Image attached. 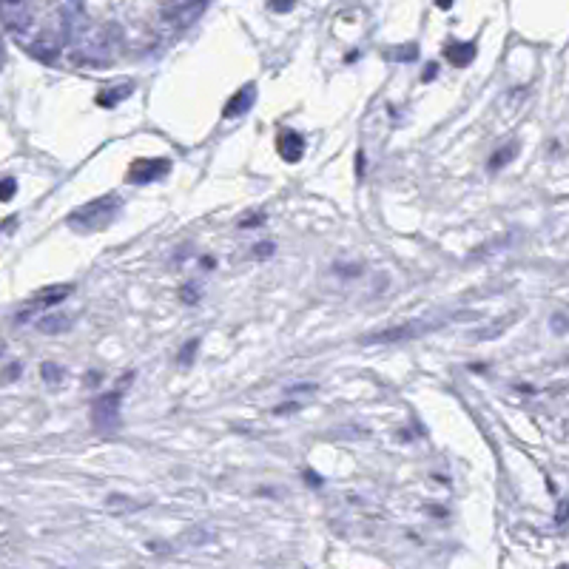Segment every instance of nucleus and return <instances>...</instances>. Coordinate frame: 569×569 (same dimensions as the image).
Here are the masks:
<instances>
[{"instance_id": "obj_1", "label": "nucleus", "mask_w": 569, "mask_h": 569, "mask_svg": "<svg viewBox=\"0 0 569 569\" xmlns=\"http://www.w3.org/2000/svg\"><path fill=\"white\" fill-rule=\"evenodd\" d=\"M120 205H123V200H120L117 194H103V197H97V200L80 205L77 211H71V214L66 217V225H68L71 231H77V234H97V231H106V228L117 220Z\"/></svg>"}, {"instance_id": "obj_2", "label": "nucleus", "mask_w": 569, "mask_h": 569, "mask_svg": "<svg viewBox=\"0 0 569 569\" xmlns=\"http://www.w3.org/2000/svg\"><path fill=\"white\" fill-rule=\"evenodd\" d=\"M123 387H114L111 393L97 396V401L91 404V424L103 433H111L120 424V401H123Z\"/></svg>"}, {"instance_id": "obj_3", "label": "nucleus", "mask_w": 569, "mask_h": 569, "mask_svg": "<svg viewBox=\"0 0 569 569\" xmlns=\"http://www.w3.org/2000/svg\"><path fill=\"white\" fill-rule=\"evenodd\" d=\"M171 171V160L168 157H154V160H134L128 168V183L134 185H148L154 180H163Z\"/></svg>"}, {"instance_id": "obj_4", "label": "nucleus", "mask_w": 569, "mask_h": 569, "mask_svg": "<svg viewBox=\"0 0 569 569\" xmlns=\"http://www.w3.org/2000/svg\"><path fill=\"white\" fill-rule=\"evenodd\" d=\"M71 290H74V284L63 282V284H51V287H43V290H37L34 293V299H31V304L26 307V310H20L17 316H14V322H26L34 310H46V307H54V304H60L63 299H68L71 296Z\"/></svg>"}, {"instance_id": "obj_5", "label": "nucleus", "mask_w": 569, "mask_h": 569, "mask_svg": "<svg viewBox=\"0 0 569 569\" xmlns=\"http://www.w3.org/2000/svg\"><path fill=\"white\" fill-rule=\"evenodd\" d=\"M424 327L413 324V322H404V324H396V327H384V330H376V333H367L362 339V344H396V342H404V339H413L419 336Z\"/></svg>"}, {"instance_id": "obj_6", "label": "nucleus", "mask_w": 569, "mask_h": 569, "mask_svg": "<svg viewBox=\"0 0 569 569\" xmlns=\"http://www.w3.org/2000/svg\"><path fill=\"white\" fill-rule=\"evenodd\" d=\"M277 154L282 157L284 163H299L302 160V154H304V140H302V134L299 131H290V128H284L282 134L277 137Z\"/></svg>"}, {"instance_id": "obj_7", "label": "nucleus", "mask_w": 569, "mask_h": 569, "mask_svg": "<svg viewBox=\"0 0 569 569\" xmlns=\"http://www.w3.org/2000/svg\"><path fill=\"white\" fill-rule=\"evenodd\" d=\"M254 100H257V86L254 83H248V86H242L237 94H231V100L225 103V108H222V117L225 120H234V117H242L251 106H254Z\"/></svg>"}, {"instance_id": "obj_8", "label": "nucleus", "mask_w": 569, "mask_h": 569, "mask_svg": "<svg viewBox=\"0 0 569 569\" xmlns=\"http://www.w3.org/2000/svg\"><path fill=\"white\" fill-rule=\"evenodd\" d=\"M476 54H478V48H476L473 40H470V43H450V46L444 48V57H447L456 68H467V66L476 60Z\"/></svg>"}, {"instance_id": "obj_9", "label": "nucleus", "mask_w": 569, "mask_h": 569, "mask_svg": "<svg viewBox=\"0 0 569 569\" xmlns=\"http://www.w3.org/2000/svg\"><path fill=\"white\" fill-rule=\"evenodd\" d=\"M68 327H71V319H68V316H60V313H46V316H40V322H37V330H40V333H48V336L66 333Z\"/></svg>"}, {"instance_id": "obj_10", "label": "nucleus", "mask_w": 569, "mask_h": 569, "mask_svg": "<svg viewBox=\"0 0 569 569\" xmlns=\"http://www.w3.org/2000/svg\"><path fill=\"white\" fill-rule=\"evenodd\" d=\"M516 154H518V143H507V145H501V148L490 157L487 168H490V171H501L504 165H510V163L516 160Z\"/></svg>"}, {"instance_id": "obj_11", "label": "nucleus", "mask_w": 569, "mask_h": 569, "mask_svg": "<svg viewBox=\"0 0 569 569\" xmlns=\"http://www.w3.org/2000/svg\"><path fill=\"white\" fill-rule=\"evenodd\" d=\"M134 88L125 83V86H120V88H108V91H100L97 94V106H103V108H114L117 103H123L128 94H131Z\"/></svg>"}, {"instance_id": "obj_12", "label": "nucleus", "mask_w": 569, "mask_h": 569, "mask_svg": "<svg viewBox=\"0 0 569 569\" xmlns=\"http://www.w3.org/2000/svg\"><path fill=\"white\" fill-rule=\"evenodd\" d=\"M40 379H43L46 384L57 387V384L66 379V370H63L60 364H54V362H43V364H40Z\"/></svg>"}, {"instance_id": "obj_13", "label": "nucleus", "mask_w": 569, "mask_h": 569, "mask_svg": "<svg viewBox=\"0 0 569 569\" xmlns=\"http://www.w3.org/2000/svg\"><path fill=\"white\" fill-rule=\"evenodd\" d=\"M197 350H200V339H191V342H185V347L180 350V356H177V362L183 364V367H191L194 364V359H197Z\"/></svg>"}, {"instance_id": "obj_14", "label": "nucleus", "mask_w": 569, "mask_h": 569, "mask_svg": "<svg viewBox=\"0 0 569 569\" xmlns=\"http://www.w3.org/2000/svg\"><path fill=\"white\" fill-rule=\"evenodd\" d=\"M387 57H390V60H401V63H407V60H416V57H419V46H416V43L399 46V51H390Z\"/></svg>"}, {"instance_id": "obj_15", "label": "nucleus", "mask_w": 569, "mask_h": 569, "mask_svg": "<svg viewBox=\"0 0 569 569\" xmlns=\"http://www.w3.org/2000/svg\"><path fill=\"white\" fill-rule=\"evenodd\" d=\"M14 194H17V183H14L11 177L0 180V203H9V200H11Z\"/></svg>"}, {"instance_id": "obj_16", "label": "nucleus", "mask_w": 569, "mask_h": 569, "mask_svg": "<svg viewBox=\"0 0 569 569\" xmlns=\"http://www.w3.org/2000/svg\"><path fill=\"white\" fill-rule=\"evenodd\" d=\"M23 373V367H20V362H11V364H6V370L0 373V381L6 384V381H14L17 376Z\"/></svg>"}, {"instance_id": "obj_17", "label": "nucleus", "mask_w": 569, "mask_h": 569, "mask_svg": "<svg viewBox=\"0 0 569 569\" xmlns=\"http://www.w3.org/2000/svg\"><path fill=\"white\" fill-rule=\"evenodd\" d=\"M333 271H336V274H344L347 280H356V277L362 274V265H342V262H336Z\"/></svg>"}, {"instance_id": "obj_18", "label": "nucleus", "mask_w": 569, "mask_h": 569, "mask_svg": "<svg viewBox=\"0 0 569 569\" xmlns=\"http://www.w3.org/2000/svg\"><path fill=\"white\" fill-rule=\"evenodd\" d=\"M274 251H277V245H274V242H260V245H254V251H251V254H254V257H260V260H268Z\"/></svg>"}, {"instance_id": "obj_19", "label": "nucleus", "mask_w": 569, "mask_h": 569, "mask_svg": "<svg viewBox=\"0 0 569 569\" xmlns=\"http://www.w3.org/2000/svg\"><path fill=\"white\" fill-rule=\"evenodd\" d=\"M180 296H183V302H188V304H197V302H200V293H197V284H185V287L180 290Z\"/></svg>"}, {"instance_id": "obj_20", "label": "nucleus", "mask_w": 569, "mask_h": 569, "mask_svg": "<svg viewBox=\"0 0 569 569\" xmlns=\"http://www.w3.org/2000/svg\"><path fill=\"white\" fill-rule=\"evenodd\" d=\"M436 77H439V63H427L421 71V83H433Z\"/></svg>"}, {"instance_id": "obj_21", "label": "nucleus", "mask_w": 569, "mask_h": 569, "mask_svg": "<svg viewBox=\"0 0 569 569\" xmlns=\"http://www.w3.org/2000/svg\"><path fill=\"white\" fill-rule=\"evenodd\" d=\"M265 222V214H257V217H245L240 220V228H260Z\"/></svg>"}, {"instance_id": "obj_22", "label": "nucleus", "mask_w": 569, "mask_h": 569, "mask_svg": "<svg viewBox=\"0 0 569 569\" xmlns=\"http://www.w3.org/2000/svg\"><path fill=\"white\" fill-rule=\"evenodd\" d=\"M304 481H307V487H313V490H319V487L324 484V478H322L319 473H313V470H304Z\"/></svg>"}, {"instance_id": "obj_23", "label": "nucleus", "mask_w": 569, "mask_h": 569, "mask_svg": "<svg viewBox=\"0 0 569 569\" xmlns=\"http://www.w3.org/2000/svg\"><path fill=\"white\" fill-rule=\"evenodd\" d=\"M271 9H274V11H290V9H293V0H271Z\"/></svg>"}, {"instance_id": "obj_24", "label": "nucleus", "mask_w": 569, "mask_h": 569, "mask_svg": "<svg viewBox=\"0 0 569 569\" xmlns=\"http://www.w3.org/2000/svg\"><path fill=\"white\" fill-rule=\"evenodd\" d=\"M293 410H299V404H296V401H290V404H280V407H274V413H277V416H287V413H293Z\"/></svg>"}, {"instance_id": "obj_25", "label": "nucleus", "mask_w": 569, "mask_h": 569, "mask_svg": "<svg viewBox=\"0 0 569 569\" xmlns=\"http://www.w3.org/2000/svg\"><path fill=\"white\" fill-rule=\"evenodd\" d=\"M356 177H359V180L364 177V151L356 154Z\"/></svg>"}, {"instance_id": "obj_26", "label": "nucleus", "mask_w": 569, "mask_h": 569, "mask_svg": "<svg viewBox=\"0 0 569 569\" xmlns=\"http://www.w3.org/2000/svg\"><path fill=\"white\" fill-rule=\"evenodd\" d=\"M316 384H296V387H287V393H313Z\"/></svg>"}, {"instance_id": "obj_27", "label": "nucleus", "mask_w": 569, "mask_h": 569, "mask_svg": "<svg viewBox=\"0 0 569 569\" xmlns=\"http://www.w3.org/2000/svg\"><path fill=\"white\" fill-rule=\"evenodd\" d=\"M558 527H567V501L558 504Z\"/></svg>"}, {"instance_id": "obj_28", "label": "nucleus", "mask_w": 569, "mask_h": 569, "mask_svg": "<svg viewBox=\"0 0 569 569\" xmlns=\"http://www.w3.org/2000/svg\"><path fill=\"white\" fill-rule=\"evenodd\" d=\"M564 322H567V316H564V313H558V316H555V330H558V333H564V330H567V324H564Z\"/></svg>"}, {"instance_id": "obj_29", "label": "nucleus", "mask_w": 569, "mask_h": 569, "mask_svg": "<svg viewBox=\"0 0 569 569\" xmlns=\"http://www.w3.org/2000/svg\"><path fill=\"white\" fill-rule=\"evenodd\" d=\"M470 370H473V373H487V364H478V362H476V364H470Z\"/></svg>"}, {"instance_id": "obj_30", "label": "nucleus", "mask_w": 569, "mask_h": 569, "mask_svg": "<svg viewBox=\"0 0 569 569\" xmlns=\"http://www.w3.org/2000/svg\"><path fill=\"white\" fill-rule=\"evenodd\" d=\"M436 6H439V9H450V6H453V0H436Z\"/></svg>"}, {"instance_id": "obj_31", "label": "nucleus", "mask_w": 569, "mask_h": 569, "mask_svg": "<svg viewBox=\"0 0 569 569\" xmlns=\"http://www.w3.org/2000/svg\"><path fill=\"white\" fill-rule=\"evenodd\" d=\"M214 265H217V262H214L211 257H205V260H203V268H214Z\"/></svg>"}, {"instance_id": "obj_32", "label": "nucleus", "mask_w": 569, "mask_h": 569, "mask_svg": "<svg viewBox=\"0 0 569 569\" xmlns=\"http://www.w3.org/2000/svg\"><path fill=\"white\" fill-rule=\"evenodd\" d=\"M3 353H6V344H3V342H0V356H3Z\"/></svg>"}]
</instances>
